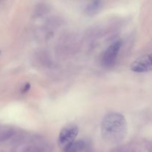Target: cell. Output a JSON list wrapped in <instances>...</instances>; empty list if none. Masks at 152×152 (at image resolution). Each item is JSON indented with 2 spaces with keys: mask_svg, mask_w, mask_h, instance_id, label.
<instances>
[{
  "mask_svg": "<svg viewBox=\"0 0 152 152\" xmlns=\"http://www.w3.org/2000/svg\"><path fill=\"white\" fill-rule=\"evenodd\" d=\"M131 70L135 73H147L152 71V53H148L134 61Z\"/></svg>",
  "mask_w": 152,
  "mask_h": 152,
  "instance_id": "obj_4",
  "label": "cell"
},
{
  "mask_svg": "<svg viewBox=\"0 0 152 152\" xmlns=\"http://www.w3.org/2000/svg\"><path fill=\"white\" fill-rule=\"evenodd\" d=\"M30 88H31V85H30L29 83H27V84L25 86V87L23 88L22 92H23V93H25V92L28 91L30 90Z\"/></svg>",
  "mask_w": 152,
  "mask_h": 152,
  "instance_id": "obj_8",
  "label": "cell"
},
{
  "mask_svg": "<svg viewBox=\"0 0 152 152\" xmlns=\"http://www.w3.org/2000/svg\"><path fill=\"white\" fill-rule=\"evenodd\" d=\"M103 7V2L101 1H93L87 4L85 7L84 13L87 16H91L96 14L102 10Z\"/></svg>",
  "mask_w": 152,
  "mask_h": 152,
  "instance_id": "obj_5",
  "label": "cell"
},
{
  "mask_svg": "<svg viewBox=\"0 0 152 152\" xmlns=\"http://www.w3.org/2000/svg\"><path fill=\"white\" fill-rule=\"evenodd\" d=\"M127 132V121L120 113H108L102 119L101 134L106 142L118 143L126 138Z\"/></svg>",
  "mask_w": 152,
  "mask_h": 152,
  "instance_id": "obj_1",
  "label": "cell"
},
{
  "mask_svg": "<svg viewBox=\"0 0 152 152\" xmlns=\"http://www.w3.org/2000/svg\"><path fill=\"white\" fill-rule=\"evenodd\" d=\"M123 42L118 39L110 45L104 52L102 57V64L105 68H109L114 66L117 61L119 52L121 49Z\"/></svg>",
  "mask_w": 152,
  "mask_h": 152,
  "instance_id": "obj_2",
  "label": "cell"
},
{
  "mask_svg": "<svg viewBox=\"0 0 152 152\" xmlns=\"http://www.w3.org/2000/svg\"><path fill=\"white\" fill-rule=\"evenodd\" d=\"M86 142L84 140H79L70 144L68 147L63 149L64 152H82L86 148Z\"/></svg>",
  "mask_w": 152,
  "mask_h": 152,
  "instance_id": "obj_7",
  "label": "cell"
},
{
  "mask_svg": "<svg viewBox=\"0 0 152 152\" xmlns=\"http://www.w3.org/2000/svg\"><path fill=\"white\" fill-rule=\"evenodd\" d=\"M79 134V128L75 124H68L61 130L59 134V143L62 149H65L70 144L76 141Z\"/></svg>",
  "mask_w": 152,
  "mask_h": 152,
  "instance_id": "obj_3",
  "label": "cell"
},
{
  "mask_svg": "<svg viewBox=\"0 0 152 152\" xmlns=\"http://www.w3.org/2000/svg\"><path fill=\"white\" fill-rule=\"evenodd\" d=\"M15 134V130L7 126H0V142L10 139Z\"/></svg>",
  "mask_w": 152,
  "mask_h": 152,
  "instance_id": "obj_6",
  "label": "cell"
}]
</instances>
